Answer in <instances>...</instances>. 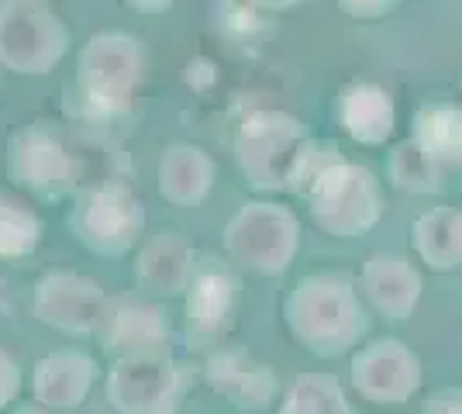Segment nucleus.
<instances>
[{
  "label": "nucleus",
  "instance_id": "1",
  "mask_svg": "<svg viewBox=\"0 0 462 414\" xmlns=\"http://www.w3.org/2000/svg\"><path fill=\"white\" fill-rule=\"evenodd\" d=\"M283 317L293 338L321 359L346 355L369 332L366 308L346 273L304 276L283 300Z\"/></svg>",
  "mask_w": 462,
  "mask_h": 414
},
{
  "label": "nucleus",
  "instance_id": "2",
  "mask_svg": "<svg viewBox=\"0 0 462 414\" xmlns=\"http://www.w3.org/2000/svg\"><path fill=\"white\" fill-rule=\"evenodd\" d=\"M145 73V49L142 41L125 32H100L79 49L77 90L83 111L90 118L121 115Z\"/></svg>",
  "mask_w": 462,
  "mask_h": 414
},
{
  "label": "nucleus",
  "instance_id": "3",
  "mask_svg": "<svg viewBox=\"0 0 462 414\" xmlns=\"http://www.w3.org/2000/svg\"><path fill=\"white\" fill-rule=\"evenodd\" d=\"M300 249V221L283 204H245L225 228V256L249 273H283Z\"/></svg>",
  "mask_w": 462,
  "mask_h": 414
},
{
  "label": "nucleus",
  "instance_id": "4",
  "mask_svg": "<svg viewBox=\"0 0 462 414\" xmlns=\"http://www.w3.org/2000/svg\"><path fill=\"white\" fill-rule=\"evenodd\" d=\"M145 228V204L125 183L83 187L69 207V232L97 256H125Z\"/></svg>",
  "mask_w": 462,
  "mask_h": 414
},
{
  "label": "nucleus",
  "instance_id": "5",
  "mask_svg": "<svg viewBox=\"0 0 462 414\" xmlns=\"http://www.w3.org/2000/svg\"><path fill=\"white\" fill-rule=\"evenodd\" d=\"M314 225L335 238H359L383 215V190L380 179L366 166L342 159L308 198Z\"/></svg>",
  "mask_w": 462,
  "mask_h": 414
},
{
  "label": "nucleus",
  "instance_id": "6",
  "mask_svg": "<svg viewBox=\"0 0 462 414\" xmlns=\"http://www.w3.org/2000/svg\"><path fill=\"white\" fill-rule=\"evenodd\" d=\"M308 142V128L297 118L283 111H259L242 124L235 149L255 190H283Z\"/></svg>",
  "mask_w": 462,
  "mask_h": 414
},
{
  "label": "nucleus",
  "instance_id": "7",
  "mask_svg": "<svg viewBox=\"0 0 462 414\" xmlns=\"http://www.w3.org/2000/svg\"><path fill=\"white\" fill-rule=\"evenodd\" d=\"M69 52V32L45 4L11 0L0 7V62L24 77H42Z\"/></svg>",
  "mask_w": 462,
  "mask_h": 414
},
{
  "label": "nucleus",
  "instance_id": "8",
  "mask_svg": "<svg viewBox=\"0 0 462 414\" xmlns=\"http://www.w3.org/2000/svg\"><path fill=\"white\" fill-rule=\"evenodd\" d=\"M7 177L35 198L59 200L77 187V159L49 121H35L7 138Z\"/></svg>",
  "mask_w": 462,
  "mask_h": 414
},
{
  "label": "nucleus",
  "instance_id": "9",
  "mask_svg": "<svg viewBox=\"0 0 462 414\" xmlns=\"http://www.w3.org/2000/svg\"><path fill=\"white\" fill-rule=\"evenodd\" d=\"M190 387V370L173 355L117 359L107 373V400L117 414H176Z\"/></svg>",
  "mask_w": 462,
  "mask_h": 414
},
{
  "label": "nucleus",
  "instance_id": "10",
  "mask_svg": "<svg viewBox=\"0 0 462 414\" xmlns=\"http://www.w3.org/2000/svg\"><path fill=\"white\" fill-rule=\"evenodd\" d=\"M104 308L107 294L100 290V283L73 270L45 273L32 294V315L66 336H94Z\"/></svg>",
  "mask_w": 462,
  "mask_h": 414
},
{
  "label": "nucleus",
  "instance_id": "11",
  "mask_svg": "<svg viewBox=\"0 0 462 414\" xmlns=\"http://www.w3.org/2000/svg\"><path fill=\"white\" fill-rule=\"evenodd\" d=\"M352 387L369 404H407L421 387V359L397 338H376L352 355Z\"/></svg>",
  "mask_w": 462,
  "mask_h": 414
},
{
  "label": "nucleus",
  "instance_id": "12",
  "mask_svg": "<svg viewBox=\"0 0 462 414\" xmlns=\"http://www.w3.org/2000/svg\"><path fill=\"white\" fill-rule=\"evenodd\" d=\"M97 338L107 355L117 359H149L170 355V325L162 311L135 294L107 297V308L97 325Z\"/></svg>",
  "mask_w": 462,
  "mask_h": 414
},
{
  "label": "nucleus",
  "instance_id": "13",
  "mask_svg": "<svg viewBox=\"0 0 462 414\" xmlns=\"http://www.w3.org/2000/svg\"><path fill=\"white\" fill-rule=\"evenodd\" d=\"M238 300V283L231 270L214 256L193 262L190 283H187V332L197 345H214L221 332L231 325Z\"/></svg>",
  "mask_w": 462,
  "mask_h": 414
},
{
  "label": "nucleus",
  "instance_id": "14",
  "mask_svg": "<svg viewBox=\"0 0 462 414\" xmlns=\"http://www.w3.org/2000/svg\"><path fill=\"white\" fill-rule=\"evenodd\" d=\"M208 383L228 397L238 411H263L276 397V370L259 363L245 349H221L208 359Z\"/></svg>",
  "mask_w": 462,
  "mask_h": 414
},
{
  "label": "nucleus",
  "instance_id": "15",
  "mask_svg": "<svg viewBox=\"0 0 462 414\" xmlns=\"http://www.w3.org/2000/svg\"><path fill=\"white\" fill-rule=\"evenodd\" d=\"M97 380V363L83 349H56L42 355L32 373L35 400L49 411H73L79 408Z\"/></svg>",
  "mask_w": 462,
  "mask_h": 414
},
{
  "label": "nucleus",
  "instance_id": "16",
  "mask_svg": "<svg viewBox=\"0 0 462 414\" xmlns=\"http://www.w3.org/2000/svg\"><path fill=\"white\" fill-rule=\"evenodd\" d=\"M359 283L373 300V308L390 321H407L421 300V273L404 256H393V253L369 256Z\"/></svg>",
  "mask_w": 462,
  "mask_h": 414
},
{
  "label": "nucleus",
  "instance_id": "17",
  "mask_svg": "<svg viewBox=\"0 0 462 414\" xmlns=\"http://www.w3.org/2000/svg\"><path fill=\"white\" fill-rule=\"evenodd\" d=\"M193 262L197 256L187 245V238L176 232H159L138 249L135 283L152 297H180L187 294Z\"/></svg>",
  "mask_w": 462,
  "mask_h": 414
},
{
  "label": "nucleus",
  "instance_id": "18",
  "mask_svg": "<svg viewBox=\"0 0 462 414\" xmlns=\"http://www.w3.org/2000/svg\"><path fill=\"white\" fill-rule=\"evenodd\" d=\"M214 183V162L197 145H170L159 159V194L176 207H193L208 198Z\"/></svg>",
  "mask_w": 462,
  "mask_h": 414
},
{
  "label": "nucleus",
  "instance_id": "19",
  "mask_svg": "<svg viewBox=\"0 0 462 414\" xmlns=\"http://www.w3.org/2000/svg\"><path fill=\"white\" fill-rule=\"evenodd\" d=\"M338 118L346 124V132L363 145H383L393 135L397 124V111L393 100L383 87L376 83H356L342 94L338 104Z\"/></svg>",
  "mask_w": 462,
  "mask_h": 414
},
{
  "label": "nucleus",
  "instance_id": "20",
  "mask_svg": "<svg viewBox=\"0 0 462 414\" xmlns=\"http://www.w3.org/2000/svg\"><path fill=\"white\" fill-rule=\"evenodd\" d=\"M411 142L442 170L462 162V107L452 100H431L414 111Z\"/></svg>",
  "mask_w": 462,
  "mask_h": 414
},
{
  "label": "nucleus",
  "instance_id": "21",
  "mask_svg": "<svg viewBox=\"0 0 462 414\" xmlns=\"http://www.w3.org/2000/svg\"><path fill=\"white\" fill-rule=\"evenodd\" d=\"M414 249L431 270H456L462 266L459 245V211L456 207H431L414 221Z\"/></svg>",
  "mask_w": 462,
  "mask_h": 414
},
{
  "label": "nucleus",
  "instance_id": "22",
  "mask_svg": "<svg viewBox=\"0 0 462 414\" xmlns=\"http://www.w3.org/2000/svg\"><path fill=\"white\" fill-rule=\"evenodd\" d=\"M280 414H352V408L335 376L304 373L290 383Z\"/></svg>",
  "mask_w": 462,
  "mask_h": 414
},
{
  "label": "nucleus",
  "instance_id": "23",
  "mask_svg": "<svg viewBox=\"0 0 462 414\" xmlns=\"http://www.w3.org/2000/svg\"><path fill=\"white\" fill-rule=\"evenodd\" d=\"M42 242L39 215L21 204V200L0 194V259L4 262H21L28 259Z\"/></svg>",
  "mask_w": 462,
  "mask_h": 414
},
{
  "label": "nucleus",
  "instance_id": "24",
  "mask_svg": "<svg viewBox=\"0 0 462 414\" xmlns=\"http://www.w3.org/2000/svg\"><path fill=\"white\" fill-rule=\"evenodd\" d=\"M390 179H393V187H401L407 194H439L445 187V170L407 138L390 156Z\"/></svg>",
  "mask_w": 462,
  "mask_h": 414
},
{
  "label": "nucleus",
  "instance_id": "25",
  "mask_svg": "<svg viewBox=\"0 0 462 414\" xmlns=\"http://www.w3.org/2000/svg\"><path fill=\"white\" fill-rule=\"evenodd\" d=\"M342 152H338V145L335 142H314L310 138L308 145H304V152L297 159V166H293V173H290V190L293 194H300V198H308L310 190L321 183V179L342 162Z\"/></svg>",
  "mask_w": 462,
  "mask_h": 414
},
{
  "label": "nucleus",
  "instance_id": "26",
  "mask_svg": "<svg viewBox=\"0 0 462 414\" xmlns=\"http://www.w3.org/2000/svg\"><path fill=\"white\" fill-rule=\"evenodd\" d=\"M21 391V366L11 359L7 349H0V411L18 397Z\"/></svg>",
  "mask_w": 462,
  "mask_h": 414
},
{
  "label": "nucleus",
  "instance_id": "27",
  "mask_svg": "<svg viewBox=\"0 0 462 414\" xmlns=\"http://www.w3.org/2000/svg\"><path fill=\"white\" fill-rule=\"evenodd\" d=\"M421 414H462V391L448 387V391H435L424 400Z\"/></svg>",
  "mask_w": 462,
  "mask_h": 414
},
{
  "label": "nucleus",
  "instance_id": "28",
  "mask_svg": "<svg viewBox=\"0 0 462 414\" xmlns=\"http://www.w3.org/2000/svg\"><path fill=\"white\" fill-rule=\"evenodd\" d=\"M342 7H346V11H356V14H359V11H380V14H386V11H390V4H342ZM363 18H369V14H363Z\"/></svg>",
  "mask_w": 462,
  "mask_h": 414
},
{
  "label": "nucleus",
  "instance_id": "29",
  "mask_svg": "<svg viewBox=\"0 0 462 414\" xmlns=\"http://www.w3.org/2000/svg\"><path fill=\"white\" fill-rule=\"evenodd\" d=\"M14 414H52L49 408H42V404H32V408H18Z\"/></svg>",
  "mask_w": 462,
  "mask_h": 414
},
{
  "label": "nucleus",
  "instance_id": "30",
  "mask_svg": "<svg viewBox=\"0 0 462 414\" xmlns=\"http://www.w3.org/2000/svg\"><path fill=\"white\" fill-rule=\"evenodd\" d=\"M459 245H462V211H459Z\"/></svg>",
  "mask_w": 462,
  "mask_h": 414
}]
</instances>
